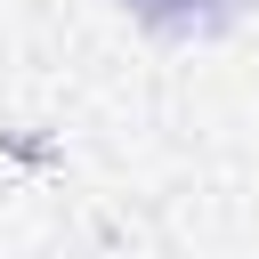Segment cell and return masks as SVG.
Listing matches in <instances>:
<instances>
[{
    "label": "cell",
    "mask_w": 259,
    "mask_h": 259,
    "mask_svg": "<svg viewBox=\"0 0 259 259\" xmlns=\"http://www.w3.org/2000/svg\"><path fill=\"white\" fill-rule=\"evenodd\" d=\"M138 24H154V32H170V40H210V32H227L251 0H121Z\"/></svg>",
    "instance_id": "1"
}]
</instances>
